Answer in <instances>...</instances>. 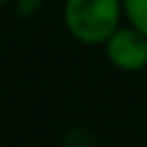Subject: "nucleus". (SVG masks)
Listing matches in <instances>:
<instances>
[{
	"mask_svg": "<svg viewBox=\"0 0 147 147\" xmlns=\"http://www.w3.org/2000/svg\"><path fill=\"white\" fill-rule=\"evenodd\" d=\"M122 5L126 23L147 34V0H122Z\"/></svg>",
	"mask_w": 147,
	"mask_h": 147,
	"instance_id": "7ed1b4c3",
	"label": "nucleus"
},
{
	"mask_svg": "<svg viewBox=\"0 0 147 147\" xmlns=\"http://www.w3.org/2000/svg\"><path fill=\"white\" fill-rule=\"evenodd\" d=\"M108 62L124 74H138L147 67V34L133 25H119L103 44Z\"/></svg>",
	"mask_w": 147,
	"mask_h": 147,
	"instance_id": "f03ea898",
	"label": "nucleus"
},
{
	"mask_svg": "<svg viewBox=\"0 0 147 147\" xmlns=\"http://www.w3.org/2000/svg\"><path fill=\"white\" fill-rule=\"evenodd\" d=\"M5 2H11V0H0V5H5Z\"/></svg>",
	"mask_w": 147,
	"mask_h": 147,
	"instance_id": "39448f33",
	"label": "nucleus"
},
{
	"mask_svg": "<svg viewBox=\"0 0 147 147\" xmlns=\"http://www.w3.org/2000/svg\"><path fill=\"white\" fill-rule=\"evenodd\" d=\"M44 2H46V0H14V9H16L18 16L32 18V16H37V14L41 11Z\"/></svg>",
	"mask_w": 147,
	"mask_h": 147,
	"instance_id": "20e7f679",
	"label": "nucleus"
},
{
	"mask_svg": "<svg viewBox=\"0 0 147 147\" xmlns=\"http://www.w3.org/2000/svg\"><path fill=\"white\" fill-rule=\"evenodd\" d=\"M122 0H64L62 21L67 32L85 46H103L122 25Z\"/></svg>",
	"mask_w": 147,
	"mask_h": 147,
	"instance_id": "f257e3e1",
	"label": "nucleus"
}]
</instances>
